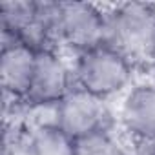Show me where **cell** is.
Here are the masks:
<instances>
[{
  "label": "cell",
  "instance_id": "5b68a950",
  "mask_svg": "<svg viewBox=\"0 0 155 155\" xmlns=\"http://www.w3.org/2000/svg\"><path fill=\"white\" fill-rule=\"evenodd\" d=\"M73 88V75L64 60L53 49H40L37 53V66L33 81L26 97V104L35 108H55Z\"/></svg>",
  "mask_w": 155,
  "mask_h": 155
},
{
  "label": "cell",
  "instance_id": "7a4b0ae2",
  "mask_svg": "<svg viewBox=\"0 0 155 155\" xmlns=\"http://www.w3.org/2000/svg\"><path fill=\"white\" fill-rule=\"evenodd\" d=\"M155 28V6L130 2L108 13V40L130 62L140 55L150 60V42Z\"/></svg>",
  "mask_w": 155,
  "mask_h": 155
},
{
  "label": "cell",
  "instance_id": "3957f363",
  "mask_svg": "<svg viewBox=\"0 0 155 155\" xmlns=\"http://www.w3.org/2000/svg\"><path fill=\"white\" fill-rule=\"evenodd\" d=\"M111 122L106 101L75 86V82L68 95L55 106V124L73 140L110 130Z\"/></svg>",
  "mask_w": 155,
  "mask_h": 155
},
{
  "label": "cell",
  "instance_id": "52a82bcc",
  "mask_svg": "<svg viewBox=\"0 0 155 155\" xmlns=\"http://www.w3.org/2000/svg\"><path fill=\"white\" fill-rule=\"evenodd\" d=\"M124 130L140 142L155 140V84H139L130 90L120 108Z\"/></svg>",
  "mask_w": 155,
  "mask_h": 155
},
{
  "label": "cell",
  "instance_id": "8992f818",
  "mask_svg": "<svg viewBox=\"0 0 155 155\" xmlns=\"http://www.w3.org/2000/svg\"><path fill=\"white\" fill-rule=\"evenodd\" d=\"M37 49L15 42L2 40V53H0V82L6 97L13 101H24L28 97L33 73L37 66Z\"/></svg>",
  "mask_w": 155,
  "mask_h": 155
},
{
  "label": "cell",
  "instance_id": "277c9868",
  "mask_svg": "<svg viewBox=\"0 0 155 155\" xmlns=\"http://www.w3.org/2000/svg\"><path fill=\"white\" fill-rule=\"evenodd\" d=\"M57 38L82 53L108 40V15L88 2H58Z\"/></svg>",
  "mask_w": 155,
  "mask_h": 155
},
{
  "label": "cell",
  "instance_id": "6da1fadb",
  "mask_svg": "<svg viewBox=\"0 0 155 155\" xmlns=\"http://www.w3.org/2000/svg\"><path fill=\"white\" fill-rule=\"evenodd\" d=\"M133 75V62L110 44H101L77 53L73 68V82L84 91L108 99L126 88Z\"/></svg>",
  "mask_w": 155,
  "mask_h": 155
},
{
  "label": "cell",
  "instance_id": "ba28073f",
  "mask_svg": "<svg viewBox=\"0 0 155 155\" xmlns=\"http://www.w3.org/2000/svg\"><path fill=\"white\" fill-rule=\"evenodd\" d=\"M31 155H75V140L53 122L29 128Z\"/></svg>",
  "mask_w": 155,
  "mask_h": 155
},
{
  "label": "cell",
  "instance_id": "8fae6325",
  "mask_svg": "<svg viewBox=\"0 0 155 155\" xmlns=\"http://www.w3.org/2000/svg\"><path fill=\"white\" fill-rule=\"evenodd\" d=\"M148 148H150V155H155V140H153V142H150V144H148Z\"/></svg>",
  "mask_w": 155,
  "mask_h": 155
},
{
  "label": "cell",
  "instance_id": "30bf717a",
  "mask_svg": "<svg viewBox=\"0 0 155 155\" xmlns=\"http://www.w3.org/2000/svg\"><path fill=\"white\" fill-rule=\"evenodd\" d=\"M150 60L155 64V28L151 33V42H150Z\"/></svg>",
  "mask_w": 155,
  "mask_h": 155
},
{
  "label": "cell",
  "instance_id": "9c48e42d",
  "mask_svg": "<svg viewBox=\"0 0 155 155\" xmlns=\"http://www.w3.org/2000/svg\"><path fill=\"white\" fill-rule=\"evenodd\" d=\"M75 155H126L110 130H102L75 140Z\"/></svg>",
  "mask_w": 155,
  "mask_h": 155
}]
</instances>
